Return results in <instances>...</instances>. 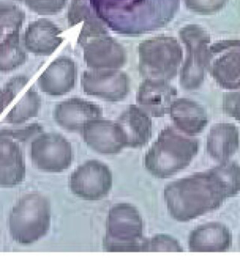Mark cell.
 <instances>
[{"mask_svg":"<svg viewBox=\"0 0 240 260\" xmlns=\"http://www.w3.org/2000/svg\"><path fill=\"white\" fill-rule=\"evenodd\" d=\"M239 192L240 166L228 161L168 184L164 198L170 215L188 222L219 208Z\"/></svg>","mask_w":240,"mask_h":260,"instance_id":"cell-1","label":"cell"},{"mask_svg":"<svg viewBox=\"0 0 240 260\" xmlns=\"http://www.w3.org/2000/svg\"><path fill=\"white\" fill-rule=\"evenodd\" d=\"M199 142L173 126L161 131L144 157V166L155 178L166 179L186 169L198 154Z\"/></svg>","mask_w":240,"mask_h":260,"instance_id":"cell-2","label":"cell"},{"mask_svg":"<svg viewBox=\"0 0 240 260\" xmlns=\"http://www.w3.org/2000/svg\"><path fill=\"white\" fill-rule=\"evenodd\" d=\"M50 222L48 198L36 191L28 193L17 200L9 213V233L17 243L33 245L47 234Z\"/></svg>","mask_w":240,"mask_h":260,"instance_id":"cell-3","label":"cell"},{"mask_svg":"<svg viewBox=\"0 0 240 260\" xmlns=\"http://www.w3.org/2000/svg\"><path fill=\"white\" fill-rule=\"evenodd\" d=\"M144 221L138 209L119 203L108 211L102 249L107 252H147Z\"/></svg>","mask_w":240,"mask_h":260,"instance_id":"cell-4","label":"cell"},{"mask_svg":"<svg viewBox=\"0 0 240 260\" xmlns=\"http://www.w3.org/2000/svg\"><path fill=\"white\" fill-rule=\"evenodd\" d=\"M182 59V48L174 38H152L143 41L138 47L139 71L147 79L168 81L174 78Z\"/></svg>","mask_w":240,"mask_h":260,"instance_id":"cell-5","label":"cell"},{"mask_svg":"<svg viewBox=\"0 0 240 260\" xmlns=\"http://www.w3.org/2000/svg\"><path fill=\"white\" fill-rule=\"evenodd\" d=\"M179 37L185 45L186 58L180 71L181 86L185 90L199 88L204 79L209 54L210 36L198 25H187L179 31Z\"/></svg>","mask_w":240,"mask_h":260,"instance_id":"cell-6","label":"cell"},{"mask_svg":"<svg viewBox=\"0 0 240 260\" xmlns=\"http://www.w3.org/2000/svg\"><path fill=\"white\" fill-rule=\"evenodd\" d=\"M30 156L36 169L61 173L69 169L74 159L71 144L60 133H41L32 141Z\"/></svg>","mask_w":240,"mask_h":260,"instance_id":"cell-7","label":"cell"},{"mask_svg":"<svg viewBox=\"0 0 240 260\" xmlns=\"http://www.w3.org/2000/svg\"><path fill=\"white\" fill-rule=\"evenodd\" d=\"M68 185L71 192L81 199L101 201L112 188V171L100 160H88L71 173Z\"/></svg>","mask_w":240,"mask_h":260,"instance_id":"cell-8","label":"cell"},{"mask_svg":"<svg viewBox=\"0 0 240 260\" xmlns=\"http://www.w3.org/2000/svg\"><path fill=\"white\" fill-rule=\"evenodd\" d=\"M206 69L225 89H240V40H226L209 47Z\"/></svg>","mask_w":240,"mask_h":260,"instance_id":"cell-9","label":"cell"},{"mask_svg":"<svg viewBox=\"0 0 240 260\" xmlns=\"http://www.w3.org/2000/svg\"><path fill=\"white\" fill-rule=\"evenodd\" d=\"M83 91L109 102H119L128 96L131 82L120 70H93L81 77Z\"/></svg>","mask_w":240,"mask_h":260,"instance_id":"cell-10","label":"cell"},{"mask_svg":"<svg viewBox=\"0 0 240 260\" xmlns=\"http://www.w3.org/2000/svg\"><path fill=\"white\" fill-rule=\"evenodd\" d=\"M81 134L87 145L101 154H117L127 147L126 138L117 121L97 119L90 122Z\"/></svg>","mask_w":240,"mask_h":260,"instance_id":"cell-11","label":"cell"},{"mask_svg":"<svg viewBox=\"0 0 240 260\" xmlns=\"http://www.w3.org/2000/svg\"><path fill=\"white\" fill-rule=\"evenodd\" d=\"M102 109L91 101L71 98L56 106L54 118L56 123L70 133H81L90 122L102 117Z\"/></svg>","mask_w":240,"mask_h":260,"instance_id":"cell-12","label":"cell"},{"mask_svg":"<svg viewBox=\"0 0 240 260\" xmlns=\"http://www.w3.org/2000/svg\"><path fill=\"white\" fill-rule=\"evenodd\" d=\"M176 95L177 91L168 80L146 79L138 88L136 100L151 116L162 117L169 113Z\"/></svg>","mask_w":240,"mask_h":260,"instance_id":"cell-13","label":"cell"},{"mask_svg":"<svg viewBox=\"0 0 240 260\" xmlns=\"http://www.w3.org/2000/svg\"><path fill=\"white\" fill-rule=\"evenodd\" d=\"M84 59L92 70H119L126 61V52L115 39L101 36L84 44Z\"/></svg>","mask_w":240,"mask_h":260,"instance_id":"cell-14","label":"cell"},{"mask_svg":"<svg viewBox=\"0 0 240 260\" xmlns=\"http://www.w3.org/2000/svg\"><path fill=\"white\" fill-rule=\"evenodd\" d=\"M77 67L71 58L60 57L41 74L38 84L41 91L50 96H63L74 89Z\"/></svg>","mask_w":240,"mask_h":260,"instance_id":"cell-15","label":"cell"},{"mask_svg":"<svg viewBox=\"0 0 240 260\" xmlns=\"http://www.w3.org/2000/svg\"><path fill=\"white\" fill-rule=\"evenodd\" d=\"M26 175V161L19 142L0 133V186H17Z\"/></svg>","mask_w":240,"mask_h":260,"instance_id":"cell-16","label":"cell"},{"mask_svg":"<svg viewBox=\"0 0 240 260\" xmlns=\"http://www.w3.org/2000/svg\"><path fill=\"white\" fill-rule=\"evenodd\" d=\"M62 31L47 19H39L27 26L23 41L26 51L38 56L52 55L63 43Z\"/></svg>","mask_w":240,"mask_h":260,"instance_id":"cell-17","label":"cell"},{"mask_svg":"<svg viewBox=\"0 0 240 260\" xmlns=\"http://www.w3.org/2000/svg\"><path fill=\"white\" fill-rule=\"evenodd\" d=\"M126 138L127 147L142 148L152 137V120L142 108L131 105L117 118Z\"/></svg>","mask_w":240,"mask_h":260,"instance_id":"cell-18","label":"cell"},{"mask_svg":"<svg viewBox=\"0 0 240 260\" xmlns=\"http://www.w3.org/2000/svg\"><path fill=\"white\" fill-rule=\"evenodd\" d=\"M232 245V234L225 225L209 222L192 231L189 238L192 252H224Z\"/></svg>","mask_w":240,"mask_h":260,"instance_id":"cell-19","label":"cell"},{"mask_svg":"<svg viewBox=\"0 0 240 260\" xmlns=\"http://www.w3.org/2000/svg\"><path fill=\"white\" fill-rule=\"evenodd\" d=\"M169 114L176 129L189 136L199 134L209 122L204 108L188 98L175 100Z\"/></svg>","mask_w":240,"mask_h":260,"instance_id":"cell-20","label":"cell"},{"mask_svg":"<svg viewBox=\"0 0 240 260\" xmlns=\"http://www.w3.org/2000/svg\"><path fill=\"white\" fill-rule=\"evenodd\" d=\"M239 129L233 123L215 124L206 141V151L220 164L226 162L239 148Z\"/></svg>","mask_w":240,"mask_h":260,"instance_id":"cell-21","label":"cell"},{"mask_svg":"<svg viewBox=\"0 0 240 260\" xmlns=\"http://www.w3.org/2000/svg\"><path fill=\"white\" fill-rule=\"evenodd\" d=\"M20 30L9 33L0 42V72L15 71L28 59L23 40L20 39Z\"/></svg>","mask_w":240,"mask_h":260,"instance_id":"cell-22","label":"cell"},{"mask_svg":"<svg viewBox=\"0 0 240 260\" xmlns=\"http://www.w3.org/2000/svg\"><path fill=\"white\" fill-rule=\"evenodd\" d=\"M41 108V98L33 87L28 90L14 105L4 119L9 124L20 125L39 115Z\"/></svg>","mask_w":240,"mask_h":260,"instance_id":"cell-23","label":"cell"},{"mask_svg":"<svg viewBox=\"0 0 240 260\" xmlns=\"http://www.w3.org/2000/svg\"><path fill=\"white\" fill-rule=\"evenodd\" d=\"M26 19V14L18 6L0 1V42L9 33L20 30Z\"/></svg>","mask_w":240,"mask_h":260,"instance_id":"cell-24","label":"cell"},{"mask_svg":"<svg viewBox=\"0 0 240 260\" xmlns=\"http://www.w3.org/2000/svg\"><path fill=\"white\" fill-rule=\"evenodd\" d=\"M44 132V127L40 123H30L20 127L4 128L0 129V133L12 138L19 143H26L30 139L36 138Z\"/></svg>","mask_w":240,"mask_h":260,"instance_id":"cell-25","label":"cell"},{"mask_svg":"<svg viewBox=\"0 0 240 260\" xmlns=\"http://www.w3.org/2000/svg\"><path fill=\"white\" fill-rule=\"evenodd\" d=\"M23 2L32 12L40 15H54L60 13L67 0H17Z\"/></svg>","mask_w":240,"mask_h":260,"instance_id":"cell-26","label":"cell"},{"mask_svg":"<svg viewBox=\"0 0 240 260\" xmlns=\"http://www.w3.org/2000/svg\"><path fill=\"white\" fill-rule=\"evenodd\" d=\"M182 252L180 243L172 236L158 234L147 239V252Z\"/></svg>","mask_w":240,"mask_h":260,"instance_id":"cell-27","label":"cell"},{"mask_svg":"<svg viewBox=\"0 0 240 260\" xmlns=\"http://www.w3.org/2000/svg\"><path fill=\"white\" fill-rule=\"evenodd\" d=\"M228 0H184L189 10L203 15L212 14L222 10Z\"/></svg>","mask_w":240,"mask_h":260,"instance_id":"cell-28","label":"cell"},{"mask_svg":"<svg viewBox=\"0 0 240 260\" xmlns=\"http://www.w3.org/2000/svg\"><path fill=\"white\" fill-rule=\"evenodd\" d=\"M92 15L86 0H71L68 9V20L70 26H74Z\"/></svg>","mask_w":240,"mask_h":260,"instance_id":"cell-29","label":"cell"},{"mask_svg":"<svg viewBox=\"0 0 240 260\" xmlns=\"http://www.w3.org/2000/svg\"><path fill=\"white\" fill-rule=\"evenodd\" d=\"M223 109L227 115L240 122V91L224 94Z\"/></svg>","mask_w":240,"mask_h":260,"instance_id":"cell-30","label":"cell"},{"mask_svg":"<svg viewBox=\"0 0 240 260\" xmlns=\"http://www.w3.org/2000/svg\"><path fill=\"white\" fill-rule=\"evenodd\" d=\"M17 96V93L5 85L4 88H0V115L6 110Z\"/></svg>","mask_w":240,"mask_h":260,"instance_id":"cell-31","label":"cell"},{"mask_svg":"<svg viewBox=\"0 0 240 260\" xmlns=\"http://www.w3.org/2000/svg\"><path fill=\"white\" fill-rule=\"evenodd\" d=\"M0 234H1V232H0ZM0 239H1V234H0Z\"/></svg>","mask_w":240,"mask_h":260,"instance_id":"cell-32","label":"cell"}]
</instances>
